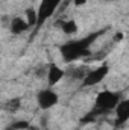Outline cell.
<instances>
[{"mask_svg": "<svg viewBox=\"0 0 129 130\" xmlns=\"http://www.w3.org/2000/svg\"><path fill=\"white\" fill-rule=\"evenodd\" d=\"M106 32V29H102V30H97L93 32L84 38H79V39H73V41H67L65 44H62L59 47V53L62 56L65 62H74L84 56H88L90 55V48L91 45L96 42V39Z\"/></svg>", "mask_w": 129, "mask_h": 130, "instance_id": "cell-1", "label": "cell"}, {"mask_svg": "<svg viewBox=\"0 0 129 130\" xmlns=\"http://www.w3.org/2000/svg\"><path fill=\"white\" fill-rule=\"evenodd\" d=\"M120 100H122V98H120V94H119V92L108 91V89L99 92L96 100H94L93 109L82 118V123H93V121H96L99 117L106 115L108 112L114 110Z\"/></svg>", "mask_w": 129, "mask_h": 130, "instance_id": "cell-2", "label": "cell"}, {"mask_svg": "<svg viewBox=\"0 0 129 130\" xmlns=\"http://www.w3.org/2000/svg\"><path fill=\"white\" fill-rule=\"evenodd\" d=\"M61 3H62V0H41L40 6L36 9V26L35 27L43 26L55 14V11L59 8Z\"/></svg>", "mask_w": 129, "mask_h": 130, "instance_id": "cell-3", "label": "cell"}, {"mask_svg": "<svg viewBox=\"0 0 129 130\" xmlns=\"http://www.w3.org/2000/svg\"><path fill=\"white\" fill-rule=\"evenodd\" d=\"M109 74V65L108 64H102L96 67L94 70L88 71L84 79H82V85L87 86V88H91V86H96L100 82H103V79Z\"/></svg>", "mask_w": 129, "mask_h": 130, "instance_id": "cell-4", "label": "cell"}, {"mask_svg": "<svg viewBox=\"0 0 129 130\" xmlns=\"http://www.w3.org/2000/svg\"><path fill=\"white\" fill-rule=\"evenodd\" d=\"M36 101H38V106H40L43 110H49V109H52L53 106L58 104L59 95H58L53 89H43V91L38 92Z\"/></svg>", "mask_w": 129, "mask_h": 130, "instance_id": "cell-5", "label": "cell"}, {"mask_svg": "<svg viewBox=\"0 0 129 130\" xmlns=\"http://www.w3.org/2000/svg\"><path fill=\"white\" fill-rule=\"evenodd\" d=\"M115 126L122 127L129 120V100H120L115 106Z\"/></svg>", "mask_w": 129, "mask_h": 130, "instance_id": "cell-6", "label": "cell"}, {"mask_svg": "<svg viewBox=\"0 0 129 130\" xmlns=\"http://www.w3.org/2000/svg\"><path fill=\"white\" fill-rule=\"evenodd\" d=\"M64 70L61 67H58L56 64H49L47 67V71H46V76H47V82H49V86H55L56 83H59L64 77Z\"/></svg>", "mask_w": 129, "mask_h": 130, "instance_id": "cell-7", "label": "cell"}, {"mask_svg": "<svg viewBox=\"0 0 129 130\" xmlns=\"http://www.w3.org/2000/svg\"><path fill=\"white\" fill-rule=\"evenodd\" d=\"M28 29H29V24L21 17H14L11 20V23H9V30H11L12 35H21V33L26 32Z\"/></svg>", "mask_w": 129, "mask_h": 130, "instance_id": "cell-8", "label": "cell"}, {"mask_svg": "<svg viewBox=\"0 0 129 130\" xmlns=\"http://www.w3.org/2000/svg\"><path fill=\"white\" fill-rule=\"evenodd\" d=\"M59 27L62 29V32L65 35H73V33L78 32V24L74 20H65V21H61L59 23Z\"/></svg>", "mask_w": 129, "mask_h": 130, "instance_id": "cell-9", "label": "cell"}, {"mask_svg": "<svg viewBox=\"0 0 129 130\" xmlns=\"http://www.w3.org/2000/svg\"><path fill=\"white\" fill-rule=\"evenodd\" d=\"M20 104H21L20 98H12V100H9V101L5 104V107H6L8 110H11V112H15V110L20 107Z\"/></svg>", "mask_w": 129, "mask_h": 130, "instance_id": "cell-10", "label": "cell"}, {"mask_svg": "<svg viewBox=\"0 0 129 130\" xmlns=\"http://www.w3.org/2000/svg\"><path fill=\"white\" fill-rule=\"evenodd\" d=\"M28 20H26V23L29 24V27H32V26H36V11H33V9H28Z\"/></svg>", "mask_w": 129, "mask_h": 130, "instance_id": "cell-11", "label": "cell"}, {"mask_svg": "<svg viewBox=\"0 0 129 130\" xmlns=\"http://www.w3.org/2000/svg\"><path fill=\"white\" fill-rule=\"evenodd\" d=\"M9 126H11L14 130H28L29 129V123L24 121V120H21V121H15V123H12V124H9Z\"/></svg>", "mask_w": 129, "mask_h": 130, "instance_id": "cell-12", "label": "cell"}, {"mask_svg": "<svg viewBox=\"0 0 129 130\" xmlns=\"http://www.w3.org/2000/svg\"><path fill=\"white\" fill-rule=\"evenodd\" d=\"M105 2H115V0H105Z\"/></svg>", "mask_w": 129, "mask_h": 130, "instance_id": "cell-13", "label": "cell"}]
</instances>
